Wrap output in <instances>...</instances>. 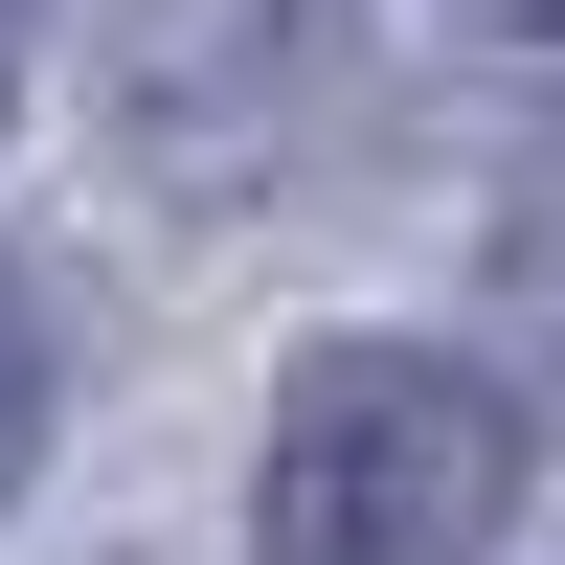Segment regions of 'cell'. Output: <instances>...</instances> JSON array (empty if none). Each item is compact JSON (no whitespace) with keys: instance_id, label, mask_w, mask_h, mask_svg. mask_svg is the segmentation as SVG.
Masks as SVG:
<instances>
[{"instance_id":"1","label":"cell","mask_w":565,"mask_h":565,"mask_svg":"<svg viewBox=\"0 0 565 565\" xmlns=\"http://www.w3.org/2000/svg\"><path fill=\"white\" fill-rule=\"evenodd\" d=\"M521 521V385L452 340H317L271 385V476L249 543L271 565H498Z\"/></svg>"},{"instance_id":"2","label":"cell","mask_w":565,"mask_h":565,"mask_svg":"<svg viewBox=\"0 0 565 565\" xmlns=\"http://www.w3.org/2000/svg\"><path fill=\"white\" fill-rule=\"evenodd\" d=\"M45 476V317H23V271H0V498Z\"/></svg>"},{"instance_id":"3","label":"cell","mask_w":565,"mask_h":565,"mask_svg":"<svg viewBox=\"0 0 565 565\" xmlns=\"http://www.w3.org/2000/svg\"><path fill=\"white\" fill-rule=\"evenodd\" d=\"M476 23H521V45H565V0H476Z\"/></svg>"},{"instance_id":"4","label":"cell","mask_w":565,"mask_h":565,"mask_svg":"<svg viewBox=\"0 0 565 565\" xmlns=\"http://www.w3.org/2000/svg\"><path fill=\"white\" fill-rule=\"evenodd\" d=\"M0 114H23V0H0Z\"/></svg>"}]
</instances>
